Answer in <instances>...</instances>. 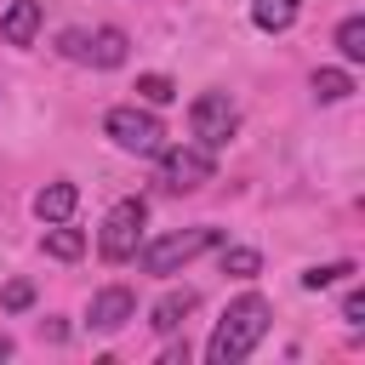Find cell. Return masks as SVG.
<instances>
[{"label": "cell", "instance_id": "6da1fadb", "mask_svg": "<svg viewBox=\"0 0 365 365\" xmlns=\"http://www.w3.org/2000/svg\"><path fill=\"white\" fill-rule=\"evenodd\" d=\"M268 319H274V308H268L257 291L234 297V302L222 308V319H217L211 342H205V359H211V365H240V359L268 336Z\"/></svg>", "mask_w": 365, "mask_h": 365}, {"label": "cell", "instance_id": "5b68a950", "mask_svg": "<svg viewBox=\"0 0 365 365\" xmlns=\"http://www.w3.org/2000/svg\"><path fill=\"white\" fill-rule=\"evenodd\" d=\"M143 222H148V205H143V200H120V205L103 217V234H97L103 262H131V257H137V240H143Z\"/></svg>", "mask_w": 365, "mask_h": 365}, {"label": "cell", "instance_id": "30bf717a", "mask_svg": "<svg viewBox=\"0 0 365 365\" xmlns=\"http://www.w3.org/2000/svg\"><path fill=\"white\" fill-rule=\"evenodd\" d=\"M194 308H200V297H194L188 285H182V291H165V297L148 308V325H154L160 336H171V331H182V319H188Z\"/></svg>", "mask_w": 365, "mask_h": 365}, {"label": "cell", "instance_id": "3957f363", "mask_svg": "<svg viewBox=\"0 0 365 365\" xmlns=\"http://www.w3.org/2000/svg\"><path fill=\"white\" fill-rule=\"evenodd\" d=\"M125 29H114V23H103V29H63V40H57V51L68 57V63H91V68H120L125 63Z\"/></svg>", "mask_w": 365, "mask_h": 365}, {"label": "cell", "instance_id": "d6986e66", "mask_svg": "<svg viewBox=\"0 0 365 365\" xmlns=\"http://www.w3.org/2000/svg\"><path fill=\"white\" fill-rule=\"evenodd\" d=\"M0 302H6V314H23V308H29V302H34V285H29V279H11V285H6V297H0Z\"/></svg>", "mask_w": 365, "mask_h": 365}, {"label": "cell", "instance_id": "e0dca14e", "mask_svg": "<svg viewBox=\"0 0 365 365\" xmlns=\"http://www.w3.org/2000/svg\"><path fill=\"white\" fill-rule=\"evenodd\" d=\"M137 97L160 108V103H171V97H177V86H171L165 74H137Z\"/></svg>", "mask_w": 365, "mask_h": 365}, {"label": "cell", "instance_id": "9c48e42d", "mask_svg": "<svg viewBox=\"0 0 365 365\" xmlns=\"http://www.w3.org/2000/svg\"><path fill=\"white\" fill-rule=\"evenodd\" d=\"M40 23H46L40 0H11V6L0 11V40H6V46H34Z\"/></svg>", "mask_w": 365, "mask_h": 365}, {"label": "cell", "instance_id": "4fadbf2b", "mask_svg": "<svg viewBox=\"0 0 365 365\" xmlns=\"http://www.w3.org/2000/svg\"><path fill=\"white\" fill-rule=\"evenodd\" d=\"M348 91H354V74H348V68H319V74H314V97H319V103H342Z\"/></svg>", "mask_w": 365, "mask_h": 365}, {"label": "cell", "instance_id": "7a4b0ae2", "mask_svg": "<svg viewBox=\"0 0 365 365\" xmlns=\"http://www.w3.org/2000/svg\"><path fill=\"white\" fill-rule=\"evenodd\" d=\"M211 245H222V228H211V222H200V228H177V234H160L154 245H143V268L148 274H177V268H188L200 251H211Z\"/></svg>", "mask_w": 365, "mask_h": 365}, {"label": "cell", "instance_id": "9a60e30c", "mask_svg": "<svg viewBox=\"0 0 365 365\" xmlns=\"http://www.w3.org/2000/svg\"><path fill=\"white\" fill-rule=\"evenodd\" d=\"M336 51H342L348 63H365V17H342V29H336Z\"/></svg>", "mask_w": 365, "mask_h": 365}, {"label": "cell", "instance_id": "44dd1931", "mask_svg": "<svg viewBox=\"0 0 365 365\" xmlns=\"http://www.w3.org/2000/svg\"><path fill=\"white\" fill-rule=\"evenodd\" d=\"M11 348H17V342H11L6 331H0V359H11Z\"/></svg>", "mask_w": 365, "mask_h": 365}, {"label": "cell", "instance_id": "7c38bea8", "mask_svg": "<svg viewBox=\"0 0 365 365\" xmlns=\"http://www.w3.org/2000/svg\"><path fill=\"white\" fill-rule=\"evenodd\" d=\"M297 11H302V0H251V23L262 34H285L297 23Z\"/></svg>", "mask_w": 365, "mask_h": 365}, {"label": "cell", "instance_id": "277c9868", "mask_svg": "<svg viewBox=\"0 0 365 365\" xmlns=\"http://www.w3.org/2000/svg\"><path fill=\"white\" fill-rule=\"evenodd\" d=\"M103 131H108L114 148H125V154H160V148H165V125H160L148 108H137V103L108 108V114H103Z\"/></svg>", "mask_w": 365, "mask_h": 365}, {"label": "cell", "instance_id": "8992f818", "mask_svg": "<svg viewBox=\"0 0 365 365\" xmlns=\"http://www.w3.org/2000/svg\"><path fill=\"white\" fill-rule=\"evenodd\" d=\"M188 125H194V137H200V148H228V137L240 131V108L228 103V91H200L194 97V108H188Z\"/></svg>", "mask_w": 365, "mask_h": 365}, {"label": "cell", "instance_id": "ba28073f", "mask_svg": "<svg viewBox=\"0 0 365 365\" xmlns=\"http://www.w3.org/2000/svg\"><path fill=\"white\" fill-rule=\"evenodd\" d=\"M131 314H137V297H131L125 285H103V291L91 297V308H86V325H91V331H103V336H114Z\"/></svg>", "mask_w": 365, "mask_h": 365}, {"label": "cell", "instance_id": "5bb4252c", "mask_svg": "<svg viewBox=\"0 0 365 365\" xmlns=\"http://www.w3.org/2000/svg\"><path fill=\"white\" fill-rule=\"evenodd\" d=\"M40 245H46L57 262H74V257L86 251V234H80V228H46V240H40Z\"/></svg>", "mask_w": 365, "mask_h": 365}, {"label": "cell", "instance_id": "52a82bcc", "mask_svg": "<svg viewBox=\"0 0 365 365\" xmlns=\"http://www.w3.org/2000/svg\"><path fill=\"white\" fill-rule=\"evenodd\" d=\"M154 160H160V188H171V194H194V188H205L217 177V160L200 143L194 148H160Z\"/></svg>", "mask_w": 365, "mask_h": 365}, {"label": "cell", "instance_id": "ac0fdd59", "mask_svg": "<svg viewBox=\"0 0 365 365\" xmlns=\"http://www.w3.org/2000/svg\"><path fill=\"white\" fill-rule=\"evenodd\" d=\"M354 274V262H325V268H308L302 274V291H325V285H336V279H348Z\"/></svg>", "mask_w": 365, "mask_h": 365}, {"label": "cell", "instance_id": "ffe728a7", "mask_svg": "<svg viewBox=\"0 0 365 365\" xmlns=\"http://www.w3.org/2000/svg\"><path fill=\"white\" fill-rule=\"evenodd\" d=\"M342 319H348V325L365 319V291H348V297H342Z\"/></svg>", "mask_w": 365, "mask_h": 365}, {"label": "cell", "instance_id": "2e32d148", "mask_svg": "<svg viewBox=\"0 0 365 365\" xmlns=\"http://www.w3.org/2000/svg\"><path fill=\"white\" fill-rule=\"evenodd\" d=\"M262 268V257L251 251V245H234V251H222V274H234V279H251Z\"/></svg>", "mask_w": 365, "mask_h": 365}, {"label": "cell", "instance_id": "8fae6325", "mask_svg": "<svg viewBox=\"0 0 365 365\" xmlns=\"http://www.w3.org/2000/svg\"><path fill=\"white\" fill-rule=\"evenodd\" d=\"M74 200H80L74 182H46V188L34 194V217H40V222H68V217H74Z\"/></svg>", "mask_w": 365, "mask_h": 365}]
</instances>
